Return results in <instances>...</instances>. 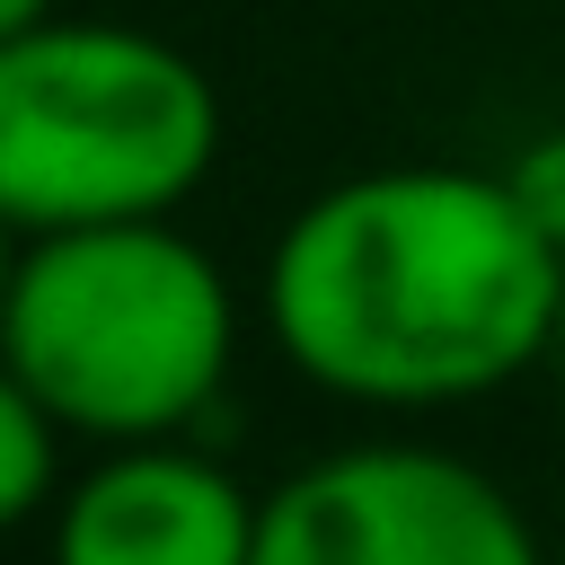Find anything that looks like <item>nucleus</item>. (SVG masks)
Here are the masks:
<instances>
[{
	"label": "nucleus",
	"instance_id": "20e7f679",
	"mask_svg": "<svg viewBox=\"0 0 565 565\" xmlns=\"http://www.w3.org/2000/svg\"><path fill=\"white\" fill-rule=\"evenodd\" d=\"M247 565H556L512 486L441 441H344L256 503Z\"/></svg>",
	"mask_w": 565,
	"mask_h": 565
},
{
	"label": "nucleus",
	"instance_id": "1a4fd4ad",
	"mask_svg": "<svg viewBox=\"0 0 565 565\" xmlns=\"http://www.w3.org/2000/svg\"><path fill=\"white\" fill-rule=\"evenodd\" d=\"M35 18H53V0H0V44H9V35H26Z\"/></svg>",
	"mask_w": 565,
	"mask_h": 565
},
{
	"label": "nucleus",
	"instance_id": "0eeeda50",
	"mask_svg": "<svg viewBox=\"0 0 565 565\" xmlns=\"http://www.w3.org/2000/svg\"><path fill=\"white\" fill-rule=\"evenodd\" d=\"M503 177H512V194L530 203V221L565 247V124H547V132H530L512 159H503Z\"/></svg>",
	"mask_w": 565,
	"mask_h": 565
},
{
	"label": "nucleus",
	"instance_id": "423d86ee",
	"mask_svg": "<svg viewBox=\"0 0 565 565\" xmlns=\"http://www.w3.org/2000/svg\"><path fill=\"white\" fill-rule=\"evenodd\" d=\"M62 424H53V406L9 371V353H0V530H18V521H35L62 486Z\"/></svg>",
	"mask_w": 565,
	"mask_h": 565
},
{
	"label": "nucleus",
	"instance_id": "f257e3e1",
	"mask_svg": "<svg viewBox=\"0 0 565 565\" xmlns=\"http://www.w3.org/2000/svg\"><path fill=\"white\" fill-rule=\"evenodd\" d=\"M565 327V247L503 168L397 159L318 185L265 256L274 353L371 415L512 388Z\"/></svg>",
	"mask_w": 565,
	"mask_h": 565
},
{
	"label": "nucleus",
	"instance_id": "39448f33",
	"mask_svg": "<svg viewBox=\"0 0 565 565\" xmlns=\"http://www.w3.org/2000/svg\"><path fill=\"white\" fill-rule=\"evenodd\" d=\"M256 503L265 494L177 433L106 441V459L53 494V565H247Z\"/></svg>",
	"mask_w": 565,
	"mask_h": 565
},
{
	"label": "nucleus",
	"instance_id": "9d476101",
	"mask_svg": "<svg viewBox=\"0 0 565 565\" xmlns=\"http://www.w3.org/2000/svg\"><path fill=\"white\" fill-rule=\"evenodd\" d=\"M556 565H565V539H556Z\"/></svg>",
	"mask_w": 565,
	"mask_h": 565
},
{
	"label": "nucleus",
	"instance_id": "f03ea898",
	"mask_svg": "<svg viewBox=\"0 0 565 565\" xmlns=\"http://www.w3.org/2000/svg\"><path fill=\"white\" fill-rule=\"evenodd\" d=\"M0 353L62 433L159 441L221 397L238 353V291L221 256L177 230V212L44 230L26 238L0 300Z\"/></svg>",
	"mask_w": 565,
	"mask_h": 565
},
{
	"label": "nucleus",
	"instance_id": "6e6552de",
	"mask_svg": "<svg viewBox=\"0 0 565 565\" xmlns=\"http://www.w3.org/2000/svg\"><path fill=\"white\" fill-rule=\"evenodd\" d=\"M18 256H26V230L0 212V300H9V282H18Z\"/></svg>",
	"mask_w": 565,
	"mask_h": 565
},
{
	"label": "nucleus",
	"instance_id": "7ed1b4c3",
	"mask_svg": "<svg viewBox=\"0 0 565 565\" xmlns=\"http://www.w3.org/2000/svg\"><path fill=\"white\" fill-rule=\"evenodd\" d=\"M221 159L212 71L115 18H35L0 44V212L44 230L159 221Z\"/></svg>",
	"mask_w": 565,
	"mask_h": 565
}]
</instances>
